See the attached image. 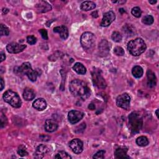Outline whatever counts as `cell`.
Here are the masks:
<instances>
[{"mask_svg":"<svg viewBox=\"0 0 159 159\" xmlns=\"http://www.w3.org/2000/svg\"><path fill=\"white\" fill-rule=\"evenodd\" d=\"M18 154L20 156H21V157L26 156V155H28V153L26 148L22 146V145H21V146L19 147V149H18Z\"/></svg>","mask_w":159,"mask_h":159,"instance_id":"32","label":"cell"},{"mask_svg":"<svg viewBox=\"0 0 159 159\" xmlns=\"http://www.w3.org/2000/svg\"><path fill=\"white\" fill-rule=\"evenodd\" d=\"M123 31L129 36H132L136 34V29L131 24H126L123 28Z\"/></svg>","mask_w":159,"mask_h":159,"instance_id":"25","label":"cell"},{"mask_svg":"<svg viewBox=\"0 0 159 159\" xmlns=\"http://www.w3.org/2000/svg\"><path fill=\"white\" fill-rule=\"evenodd\" d=\"M129 125L131 132L134 134L139 132L143 125V119L137 112H132L129 116Z\"/></svg>","mask_w":159,"mask_h":159,"instance_id":"3","label":"cell"},{"mask_svg":"<svg viewBox=\"0 0 159 159\" xmlns=\"http://www.w3.org/2000/svg\"><path fill=\"white\" fill-rule=\"evenodd\" d=\"M114 3H119V4H123V3H126V1H123V2H121V1H117V2H113Z\"/></svg>","mask_w":159,"mask_h":159,"instance_id":"43","label":"cell"},{"mask_svg":"<svg viewBox=\"0 0 159 159\" xmlns=\"http://www.w3.org/2000/svg\"><path fill=\"white\" fill-rule=\"evenodd\" d=\"M1 35L3 36V35H8L9 34V29L5 26L4 24H1Z\"/></svg>","mask_w":159,"mask_h":159,"instance_id":"34","label":"cell"},{"mask_svg":"<svg viewBox=\"0 0 159 159\" xmlns=\"http://www.w3.org/2000/svg\"><path fill=\"white\" fill-rule=\"evenodd\" d=\"M157 3V1H149V3L152 4V5H154Z\"/></svg>","mask_w":159,"mask_h":159,"instance_id":"46","label":"cell"},{"mask_svg":"<svg viewBox=\"0 0 159 159\" xmlns=\"http://www.w3.org/2000/svg\"><path fill=\"white\" fill-rule=\"evenodd\" d=\"M131 13L134 16H135L136 18H140L142 15V11L140 8L134 7L132 9Z\"/></svg>","mask_w":159,"mask_h":159,"instance_id":"30","label":"cell"},{"mask_svg":"<svg viewBox=\"0 0 159 159\" xmlns=\"http://www.w3.org/2000/svg\"><path fill=\"white\" fill-rule=\"evenodd\" d=\"M8 11H9V10H8V9H6V8H4V9H3V13H5V14H6Z\"/></svg>","mask_w":159,"mask_h":159,"instance_id":"44","label":"cell"},{"mask_svg":"<svg viewBox=\"0 0 159 159\" xmlns=\"http://www.w3.org/2000/svg\"><path fill=\"white\" fill-rule=\"evenodd\" d=\"M88 109H90V110H94V109H95V106H94V104H93V103L90 104L89 106H88Z\"/></svg>","mask_w":159,"mask_h":159,"instance_id":"41","label":"cell"},{"mask_svg":"<svg viewBox=\"0 0 159 159\" xmlns=\"http://www.w3.org/2000/svg\"><path fill=\"white\" fill-rule=\"evenodd\" d=\"M110 49V45L106 40H103L99 44V52L102 56L108 55Z\"/></svg>","mask_w":159,"mask_h":159,"instance_id":"13","label":"cell"},{"mask_svg":"<svg viewBox=\"0 0 159 159\" xmlns=\"http://www.w3.org/2000/svg\"><path fill=\"white\" fill-rule=\"evenodd\" d=\"M0 81H1V90H3L5 87V82L2 78H0Z\"/></svg>","mask_w":159,"mask_h":159,"instance_id":"40","label":"cell"},{"mask_svg":"<svg viewBox=\"0 0 159 159\" xmlns=\"http://www.w3.org/2000/svg\"><path fill=\"white\" fill-rule=\"evenodd\" d=\"M69 89L71 94L83 100H86L90 96V89L87 84L80 80H74L70 82Z\"/></svg>","mask_w":159,"mask_h":159,"instance_id":"1","label":"cell"},{"mask_svg":"<svg viewBox=\"0 0 159 159\" xmlns=\"http://www.w3.org/2000/svg\"><path fill=\"white\" fill-rule=\"evenodd\" d=\"M26 48V45L19 44L16 42H12L7 45L6 49L10 54H18L21 52Z\"/></svg>","mask_w":159,"mask_h":159,"instance_id":"8","label":"cell"},{"mask_svg":"<svg viewBox=\"0 0 159 159\" xmlns=\"http://www.w3.org/2000/svg\"><path fill=\"white\" fill-rule=\"evenodd\" d=\"M4 101L15 108L21 107L22 101L18 93L12 90H8L3 94Z\"/></svg>","mask_w":159,"mask_h":159,"instance_id":"5","label":"cell"},{"mask_svg":"<svg viewBox=\"0 0 159 159\" xmlns=\"http://www.w3.org/2000/svg\"><path fill=\"white\" fill-rule=\"evenodd\" d=\"M131 98L128 93H123L118 96L116 99V104L118 106L126 110L130 108Z\"/></svg>","mask_w":159,"mask_h":159,"instance_id":"7","label":"cell"},{"mask_svg":"<svg viewBox=\"0 0 159 159\" xmlns=\"http://www.w3.org/2000/svg\"><path fill=\"white\" fill-rule=\"evenodd\" d=\"M146 48V44L141 38L132 40L128 44L129 52L134 56H139L144 52Z\"/></svg>","mask_w":159,"mask_h":159,"instance_id":"2","label":"cell"},{"mask_svg":"<svg viewBox=\"0 0 159 159\" xmlns=\"http://www.w3.org/2000/svg\"><path fill=\"white\" fill-rule=\"evenodd\" d=\"M35 96V93L34 91L29 88H26L23 93V98L26 101H31L32 100Z\"/></svg>","mask_w":159,"mask_h":159,"instance_id":"21","label":"cell"},{"mask_svg":"<svg viewBox=\"0 0 159 159\" xmlns=\"http://www.w3.org/2000/svg\"><path fill=\"white\" fill-rule=\"evenodd\" d=\"M114 53L118 56H123L124 55V51L121 47H116L114 49Z\"/></svg>","mask_w":159,"mask_h":159,"instance_id":"33","label":"cell"},{"mask_svg":"<svg viewBox=\"0 0 159 159\" xmlns=\"http://www.w3.org/2000/svg\"><path fill=\"white\" fill-rule=\"evenodd\" d=\"M92 80L96 87L100 89H104L107 87V83L101 75L100 70H94L92 72Z\"/></svg>","mask_w":159,"mask_h":159,"instance_id":"6","label":"cell"},{"mask_svg":"<svg viewBox=\"0 0 159 159\" xmlns=\"http://www.w3.org/2000/svg\"><path fill=\"white\" fill-rule=\"evenodd\" d=\"M128 149L125 148L117 149L114 152V155L117 158H129V156L127 154Z\"/></svg>","mask_w":159,"mask_h":159,"instance_id":"20","label":"cell"},{"mask_svg":"<svg viewBox=\"0 0 159 159\" xmlns=\"http://www.w3.org/2000/svg\"><path fill=\"white\" fill-rule=\"evenodd\" d=\"M147 84L151 88L155 87L157 83V79L155 73L151 70H148L147 72Z\"/></svg>","mask_w":159,"mask_h":159,"instance_id":"18","label":"cell"},{"mask_svg":"<svg viewBox=\"0 0 159 159\" xmlns=\"http://www.w3.org/2000/svg\"><path fill=\"white\" fill-rule=\"evenodd\" d=\"M119 12H120V13H125V11H124V9H123V8H121L120 9H119Z\"/></svg>","mask_w":159,"mask_h":159,"instance_id":"45","label":"cell"},{"mask_svg":"<svg viewBox=\"0 0 159 159\" xmlns=\"http://www.w3.org/2000/svg\"><path fill=\"white\" fill-rule=\"evenodd\" d=\"M27 42L30 45H34L37 42V39L33 35H29L27 38Z\"/></svg>","mask_w":159,"mask_h":159,"instance_id":"36","label":"cell"},{"mask_svg":"<svg viewBox=\"0 0 159 159\" xmlns=\"http://www.w3.org/2000/svg\"><path fill=\"white\" fill-rule=\"evenodd\" d=\"M132 73L134 77L139 78H141L143 75L144 70L141 66L136 65L134 67H133L132 70Z\"/></svg>","mask_w":159,"mask_h":159,"instance_id":"24","label":"cell"},{"mask_svg":"<svg viewBox=\"0 0 159 159\" xmlns=\"http://www.w3.org/2000/svg\"><path fill=\"white\" fill-rule=\"evenodd\" d=\"M39 32L41 33L42 38L45 40H47L48 39V35H47V32L46 30L45 29H40L39 30Z\"/></svg>","mask_w":159,"mask_h":159,"instance_id":"37","label":"cell"},{"mask_svg":"<svg viewBox=\"0 0 159 159\" xmlns=\"http://www.w3.org/2000/svg\"><path fill=\"white\" fill-rule=\"evenodd\" d=\"M54 32L55 33H58L61 39L65 40L68 37V30L66 26H60L55 27L54 29Z\"/></svg>","mask_w":159,"mask_h":159,"instance_id":"15","label":"cell"},{"mask_svg":"<svg viewBox=\"0 0 159 159\" xmlns=\"http://www.w3.org/2000/svg\"><path fill=\"white\" fill-rule=\"evenodd\" d=\"M48 152V148L44 144L39 145L36 149L35 152V157L41 158H42L45 154H46Z\"/></svg>","mask_w":159,"mask_h":159,"instance_id":"16","label":"cell"},{"mask_svg":"<svg viewBox=\"0 0 159 159\" xmlns=\"http://www.w3.org/2000/svg\"><path fill=\"white\" fill-rule=\"evenodd\" d=\"M155 113H156V116H157V117L158 118V109H157V111H156Z\"/></svg>","mask_w":159,"mask_h":159,"instance_id":"47","label":"cell"},{"mask_svg":"<svg viewBox=\"0 0 159 159\" xmlns=\"http://www.w3.org/2000/svg\"><path fill=\"white\" fill-rule=\"evenodd\" d=\"M80 42L82 47L85 51L92 50L95 46L96 37L93 33L86 32L81 35Z\"/></svg>","mask_w":159,"mask_h":159,"instance_id":"4","label":"cell"},{"mask_svg":"<svg viewBox=\"0 0 159 159\" xmlns=\"http://www.w3.org/2000/svg\"><path fill=\"white\" fill-rule=\"evenodd\" d=\"M112 39L116 42H120L122 40V35L119 32H114L111 35Z\"/></svg>","mask_w":159,"mask_h":159,"instance_id":"31","label":"cell"},{"mask_svg":"<svg viewBox=\"0 0 159 159\" xmlns=\"http://www.w3.org/2000/svg\"><path fill=\"white\" fill-rule=\"evenodd\" d=\"M92 16L94 18H97L98 17V12L97 11H94L93 13L91 14Z\"/></svg>","mask_w":159,"mask_h":159,"instance_id":"42","label":"cell"},{"mask_svg":"<svg viewBox=\"0 0 159 159\" xmlns=\"http://www.w3.org/2000/svg\"><path fill=\"white\" fill-rule=\"evenodd\" d=\"M58 128V123L55 120L47 119L45 123V129L48 132H52Z\"/></svg>","mask_w":159,"mask_h":159,"instance_id":"14","label":"cell"},{"mask_svg":"<svg viewBox=\"0 0 159 159\" xmlns=\"http://www.w3.org/2000/svg\"><path fill=\"white\" fill-rule=\"evenodd\" d=\"M116 18L115 14L113 11H110L104 13L103 15V18L102 21L100 24L101 26L102 27H108L111 24Z\"/></svg>","mask_w":159,"mask_h":159,"instance_id":"11","label":"cell"},{"mask_svg":"<svg viewBox=\"0 0 159 159\" xmlns=\"http://www.w3.org/2000/svg\"><path fill=\"white\" fill-rule=\"evenodd\" d=\"M136 143L139 146L145 147L149 144V140L145 136H141L136 139Z\"/></svg>","mask_w":159,"mask_h":159,"instance_id":"26","label":"cell"},{"mask_svg":"<svg viewBox=\"0 0 159 159\" xmlns=\"http://www.w3.org/2000/svg\"><path fill=\"white\" fill-rule=\"evenodd\" d=\"M33 108L38 111H43L47 107V103L43 98H38L35 100L33 104Z\"/></svg>","mask_w":159,"mask_h":159,"instance_id":"17","label":"cell"},{"mask_svg":"<svg viewBox=\"0 0 159 159\" xmlns=\"http://www.w3.org/2000/svg\"><path fill=\"white\" fill-rule=\"evenodd\" d=\"M35 8L38 13H44L49 11H51L52 6L49 3H48L46 2L41 1L39 3H37V5H35Z\"/></svg>","mask_w":159,"mask_h":159,"instance_id":"12","label":"cell"},{"mask_svg":"<svg viewBox=\"0 0 159 159\" xmlns=\"http://www.w3.org/2000/svg\"><path fill=\"white\" fill-rule=\"evenodd\" d=\"M32 70V66L30 63L29 62H24L23 63L19 68H18V71L20 72L22 74L28 75Z\"/></svg>","mask_w":159,"mask_h":159,"instance_id":"19","label":"cell"},{"mask_svg":"<svg viewBox=\"0 0 159 159\" xmlns=\"http://www.w3.org/2000/svg\"><path fill=\"white\" fill-rule=\"evenodd\" d=\"M38 75H39L38 72L36 70H33L29 73V74L27 75L29 79L32 81H36L37 77H38Z\"/></svg>","mask_w":159,"mask_h":159,"instance_id":"29","label":"cell"},{"mask_svg":"<svg viewBox=\"0 0 159 159\" xmlns=\"http://www.w3.org/2000/svg\"><path fill=\"white\" fill-rule=\"evenodd\" d=\"M80 8L83 11H88L92 10V9H94L96 8V4L93 2L86 1V2H84L81 3Z\"/></svg>","mask_w":159,"mask_h":159,"instance_id":"23","label":"cell"},{"mask_svg":"<svg viewBox=\"0 0 159 159\" xmlns=\"http://www.w3.org/2000/svg\"><path fill=\"white\" fill-rule=\"evenodd\" d=\"M73 69L79 75H84L87 72V69L84 66L79 62L76 63L73 67Z\"/></svg>","mask_w":159,"mask_h":159,"instance_id":"22","label":"cell"},{"mask_svg":"<svg viewBox=\"0 0 159 159\" xmlns=\"http://www.w3.org/2000/svg\"><path fill=\"white\" fill-rule=\"evenodd\" d=\"M84 116V114L79 111L76 110H71L68 115V118L70 123L71 124H75L79 122Z\"/></svg>","mask_w":159,"mask_h":159,"instance_id":"10","label":"cell"},{"mask_svg":"<svg viewBox=\"0 0 159 159\" xmlns=\"http://www.w3.org/2000/svg\"><path fill=\"white\" fill-rule=\"evenodd\" d=\"M55 158H58V159H70L71 158V156L67 152L64 151H60L55 156Z\"/></svg>","mask_w":159,"mask_h":159,"instance_id":"27","label":"cell"},{"mask_svg":"<svg viewBox=\"0 0 159 159\" xmlns=\"http://www.w3.org/2000/svg\"><path fill=\"white\" fill-rule=\"evenodd\" d=\"M106 151L104 150H101L99 151L98 152L96 153V154L93 157V158H96V159H103L104 157V154Z\"/></svg>","mask_w":159,"mask_h":159,"instance_id":"35","label":"cell"},{"mask_svg":"<svg viewBox=\"0 0 159 159\" xmlns=\"http://www.w3.org/2000/svg\"><path fill=\"white\" fill-rule=\"evenodd\" d=\"M5 118H6V117L2 114L1 116V127H2V128H3L4 126H5L7 124V119L4 121V119Z\"/></svg>","mask_w":159,"mask_h":159,"instance_id":"38","label":"cell"},{"mask_svg":"<svg viewBox=\"0 0 159 159\" xmlns=\"http://www.w3.org/2000/svg\"><path fill=\"white\" fill-rule=\"evenodd\" d=\"M154 18L151 15H146L144 17L142 22L146 25H151L154 23Z\"/></svg>","mask_w":159,"mask_h":159,"instance_id":"28","label":"cell"},{"mask_svg":"<svg viewBox=\"0 0 159 159\" xmlns=\"http://www.w3.org/2000/svg\"><path fill=\"white\" fill-rule=\"evenodd\" d=\"M0 56H1V62H2L5 60L6 55H5V54L3 52H1V53H0Z\"/></svg>","mask_w":159,"mask_h":159,"instance_id":"39","label":"cell"},{"mask_svg":"<svg viewBox=\"0 0 159 159\" xmlns=\"http://www.w3.org/2000/svg\"><path fill=\"white\" fill-rule=\"evenodd\" d=\"M69 146L72 151L76 154H80L83 149V144L82 141L78 139L71 140L69 143Z\"/></svg>","mask_w":159,"mask_h":159,"instance_id":"9","label":"cell"}]
</instances>
